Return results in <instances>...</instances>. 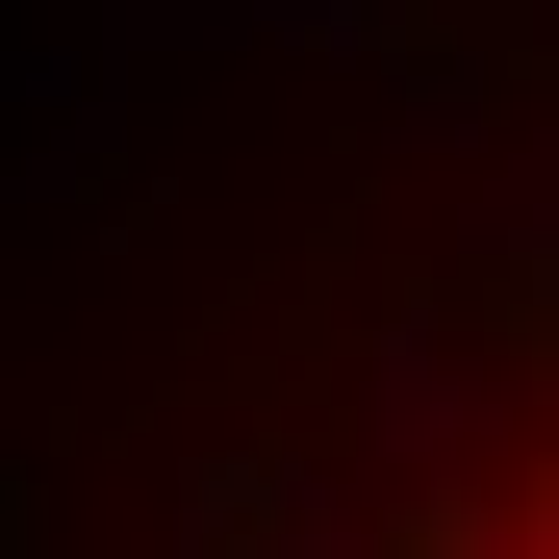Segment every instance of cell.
I'll return each instance as SVG.
<instances>
[{
    "label": "cell",
    "instance_id": "cell-1",
    "mask_svg": "<svg viewBox=\"0 0 559 559\" xmlns=\"http://www.w3.org/2000/svg\"><path fill=\"white\" fill-rule=\"evenodd\" d=\"M382 559H559V356H534V382H484V432L382 509Z\"/></svg>",
    "mask_w": 559,
    "mask_h": 559
}]
</instances>
